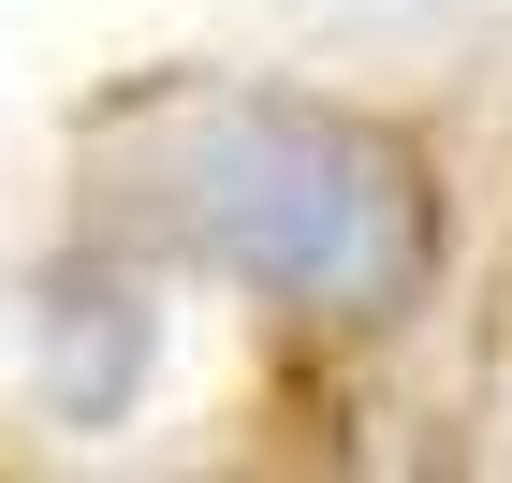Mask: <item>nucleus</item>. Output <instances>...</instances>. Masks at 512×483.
<instances>
[{
    "label": "nucleus",
    "mask_w": 512,
    "mask_h": 483,
    "mask_svg": "<svg viewBox=\"0 0 512 483\" xmlns=\"http://www.w3.org/2000/svg\"><path fill=\"white\" fill-rule=\"evenodd\" d=\"M103 205L147 249L308 322H395L439 279V176L381 118L278 103V88H132L88 132Z\"/></svg>",
    "instance_id": "f257e3e1"
},
{
    "label": "nucleus",
    "mask_w": 512,
    "mask_h": 483,
    "mask_svg": "<svg viewBox=\"0 0 512 483\" xmlns=\"http://www.w3.org/2000/svg\"><path fill=\"white\" fill-rule=\"evenodd\" d=\"M30 337H44V410H59V425H118V410L147 396V352H161L147 293H132L118 264H59Z\"/></svg>",
    "instance_id": "f03ea898"
}]
</instances>
